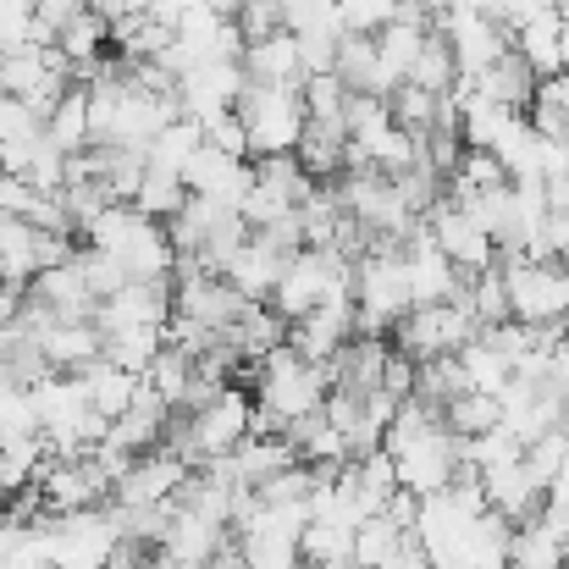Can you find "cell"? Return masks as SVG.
<instances>
[{"label":"cell","instance_id":"c3c4849f","mask_svg":"<svg viewBox=\"0 0 569 569\" xmlns=\"http://www.w3.org/2000/svg\"><path fill=\"white\" fill-rule=\"evenodd\" d=\"M548 387H559L569 398V332H559V343H553V360H548Z\"/></svg>","mask_w":569,"mask_h":569},{"label":"cell","instance_id":"9a60e30c","mask_svg":"<svg viewBox=\"0 0 569 569\" xmlns=\"http://www.w3.org/2000/svg\"><path fill=\"white\" fill-rule=\"evenodd\" d=\"M355 332H360L355 299H327V305H316L310 316L288 321V343H293L305 360H316V366H327Z\"/></svg>","mask_w":569,"mask_h":569},{"label":"cell","instance_id":"816d5d0a","mask_svg":"<svg viewBox=\"0 0 569 569\" xmlns=\"http://www.w3.org/2000/svg\"><path fill=\"white\" fill-rule=\"evenodd\" d=\"M299 569H316V565H299Z\"/></svg>","mask_w":569,"mask_h":569},{"label":"cell","instance_id":"9c48e42d","mask_svg":"<svg viewBox=\"0 0 569 569\" xmlns=\"http://www.w3.org/2000/svg\"><path fill=\"white\" fill-rule=\"evenodd\" d=\"M33 492H39V515H72V509L111 503V476L94 465V453L44 459L39 476H33Z\"/></svg>","mask_w":569,"mask_h":569},{"label":"cell","instance_id":"4fadbf2b","mask_svg":"<svg viewBox=\"0 0 569 569\" xmlns=\"http://www.w3.org/2000/svg\"><path fill=\"white\" fill-rule=\"evenodd\" d=\"M189 481V465L172 448H144L128 459V470L111 481V503H172L178 487Z\"/></svg>","mask_w":569,"mask_h":569},{"label":"cell","instance_id":"74e56055","mask_svg":"<svg viewBox=\"0 0 569 569\" xmlns=\"http://www.w3.org/2000/svg\"><path fill=\"white\" fill-rule=\"evenodd\" d=\"M465 305H470V316H476V327H481V332H487V327H498V321H509L503 271H498V266H487V271L465 277Z\"/></svg>","mask_w":569,"mask_h":569},{"label":"cell","instance_id":"3957f363","mask_svg":"<svg viewBox=\"0 0 569 569\" xmlns=\"http://www.w3.org/2000/svg\"><path fill=\"white\" fill-rule=\"evenodd\" d=\"M509 316L526 327H565L569 310V266L565 260H531L520 249H498Z\"/></svg>","mask_w":569,"mask_h":569},{"label":"cell","instance_id":"d6a6232c","mask_svg":"<svg viewBox=\"0 0 569 569\" xmlns=\"http://www.w3.org/2000/svg\"><path fill=\"white\" fill-rule=\"evenodd\" d=\"M403 83H415V89H431V94H448V89L459 83V61H453V50H448V39H442L437 28L420 39V50H415V61H409Z\"/></svg>","mask_w":569,"mask_h":569},{"label":"cell","instance_id":"681fc988","mask_svg":"<svg viewBox=\"0 0 569 569\" xmlns=\"http://www.w3.org/2000/svg\"><path fill=\"white\" fill-rule=\"evenodd\" d=\"M559 61H565V72H569V17H565V33H559Z\"/></svg>","mask_w":569,"mask_h":569},{"label":"cell","instance_id":"7c38bea8","mask_svg":"<svg viewBox=\"0 0 569 569\" xmlns=\"http://www.w3.org/2000/svg\"><path fill=\"white\" fill-rule=\"evenodd\" d=\"M167 316H172V282H122L117 293H106L94 305L89 321L100 327V338H111V332L167 327Z\"/></svg>","mask_w":569,"mask_h":569},{"label":"cell","instance_id":"7dc6e473","mask_svg":"<svg viewBox=\"0 0 569 569\" xmlns=\"http://www.w3.org/2000/svg\"><path fill=\"white\" fill-rule=\"evenodd\" d=\"M83 6H89V0H33V17H39L44 28H61V22H67L72 11H83Z\"/></svg>","mask_w":569,"mask_h":569},{"label":"cell","instance_id":"f35d334b","mask_svg":"<svg viewBox=\"0 0 569 569\" xmlns=\"http://www.w3.org/2000/svg\"><path fill=\"white\" fill-rule=\"evenodd\" d=\"M167 327H139V332H111L106 343H100V355L111 360V366H122V371H133V377H144V366L161 355V338Z\"/></svg>","mask_w":569,"mask_h":569},{"label":"cell","instance_id":"f1b7e54d","mask_svg":"<svg viewBox=\"0 0 569 569\" xmlns=\"http://www.w3.org/2000/svg\"><path fill=\"white\" fill-rule=\"evenodd\" d=\"M509 569H565V542L542 515H531L509 531Z\"/></svg>","mask_w":569,"mask_h":569},{"label":"cell","instance_id":"30bf717a","mask_svg":"<svg viewBox=\"0 0 569 569\" xmlns=\"http://www.w3.org/2000/svg\"><path fill=\"white\" fill-rule=\"evenodd\" d=\"M426 232H431V243H437L465 277L498 266V243H492V238L481 232V221H476L459 199H448V193L431 199V210H426Z\"/></svg>","mask_w":569,"mask_h":569},{"label":"cell","instance_id":"e575fe53","mask_svg":"<svg viewBox=\"0 0 569 569\" xmlns=\"http://www.w3.org/2000/svg\"><path fill=\"white\" fill-rule=\"evenodd\" d=\"M299 100H305V122H321V128H338V133H343L349 89H343V78H338V72H305ZM343 139H349V133H343Z\"/></svg>","mask_w":569,"mask_h":569},{"label":"cell","instance_id":"7a4b0ae2","mask_svg":"<svg viewBox=\"0 0 569 569\" xmlns=\"http://www.w3.org/2000/svg\"><path fill=\"white\" fill-rule=\"evenodd\" d=\"M83 243L106 249L133 282H172V266H178V249L167 238V227L144 210H133L128 199H111L83 232Z\"/></svg>","mask_w":569,"mask_h":569},{"label":"cell","instance_id":"d6986e66","mask_svg":"<svg viewBox=\"0 0 569 569\" xmlns=\"http://www.w3.org/2000/svg\"><path fill=\"white\" fill-rule=\"evenodd\" d=\"M332 72L343 78L349 94H392L403 78L377 56V39L371 33H338V56H332Z\"/></svg>","mask_w":569,"mask_h":569},{"label":"cell","instance_id":"ab89813d","mask_svg":"<svg viewBox=\"0 0 569 569\" xmlns=\"http://www.w3.org/2000/svg\"><path fill=\"white\" fill-rule=\"evenodd\" d=\"M189 199V189H183V178L178 172H161V167H144V178H139V189H133V210H144V216H156V221H167L178 204Z\"/></svg>","mask_w":569,"mask_h":569},{"label":"cell","instance_id":"484cf974","mask_svg":"<svg viewBox=\"0 0 569 569\" xmlns=\"http://www.w3.org/2000/svg\"><path fill=\"white\" fill-rule=\"evenodd\" d=\"M409 542H415L409 526H398L387 509H381V515H366V520L355 526V569H392Z\"/></svg>","mask_w":569,"mask_h":569},{"label":"cell","instance_id":"4316f807","mask_svg":"<svg viewBox=\"0 0 569 569\" xmlns=\"http://www.w3.org/2000/svg\"><path fill=\"white\" fill-rule=\"evenodd\" d=\"M44 139L61 150V156H72V150H83L89 144V89L72 78L67 89H61V100L44 111Z\"/></svg>","mask_w":569,"mask_h":569},{"label":"cell","instance_id":"603a6c76","mask_svg":"<svg viewBox=\"0 0 569 569\" xmlns=\"http://www.w3.org/2000/svg\"><path fill=\"white\" fill-rule=\"evenodd\" d=\"M559 33H565V17H559V6H548V11L515 22V28H509V44H515V56H520L537 78H548V72H565V61H559Z\"/></svg>","mask_w":569,"mask_h":569},{"label":"cell","instance_id":"e0dca14e","mask_svg":"<svg viewBox=\"0 0 569 569\" xmlns=\"http://www.w3.org/2000/svg\"><path fill=\"white\" fill-rule=\"evenodd\" d=\"M481 492H487V509H492V515H503L509 526H520V520L542 515V481L526 470V453H515V459H503V465L481 470Z\"/></svg>","mask_w":569,"mask_h":569},{"label":"cell","instance_id":"5b68a950","mask_svg":"<svg viewBox=\"0 0 569 569\" xmlns=\"http://www.w3.org/2000/svg\"><path fill=\"white\" fill-rule=\"evenodd\" d=\"M232 111L249 133V161L254 156H288L305 133V100H299V89H282V83H243Z\"/></svg>","mask_w":569,"mask_h":569},{"label":"cell","instance_id":"d4e9b609","mask_svg":"<svg viewBox=\"0 0 569 569\" xmlns=\"http://www.w3.org/2000/svg\"><path fill=\"white\" fill-rule=\"evenodd\" d=\"M227 537H232V526H221V520H204V515L178 509V515H172V526H167V537H161L156 548H167L172 559H183V565L204 569V565H210V553H216Z\"/></svg>","mask_w":569,"mask_h":569},{"label":"cell","instance_id":"cb8c5ba5","mask_svg":"<svg viewBox=\"0 0 569 569\" xmlns=\"http://www.w3.org/2000/svg\"><path fill=\"white\" fill-rule=\"evenodd\" d=\"M221 338L243 355V366H254L260 355H271L277 343H288V321H282V316H277L266 299H249V305L238 310V321H232Z\"/></svg>","mask_w":569,"mask_h":569},{"label":"cell","instance_id":"f546056e","mask_svg":"<svg viewBox=\"0 0 569 569\" xmlns=\"http://www.w3.org/2000/svg\"><path fill=\"white\" fill-rule=\"evenodd\" d=\"M299 559L316 569H355V526L305 520V531H299Z\"/></svg>","mask_w":569,"mask_h":569},{"label":"cell","instance_id":"d590c367","mask_svg":"<svg viewBox=\"0 0 569 569\" xmlns=\"http://www.w3.org/2000/svg\"><path fill=\"white\" fill-rule=\"evenodd\" d=\"M293 156H299V167H305L316 183H332V178L343 172V133H338V128H321V122H305Z\"/></svg>","mask_w":569,"mask_h":569},{"label":"cell","instance_id":"bcb514c9","mask_svg":"<svg viewBox=\"0 0 569 569\" xmlns=\"http://www.w3.org/2000/svg\"><path fill=\"white\" fill-rule=\"evenodd\" d=\"M22 299H28V288H17V282H0V343L17 332V316H22Z\"/></svg>","mask_w":569,"mask_h":569},{"label":"cell","instance_id":"83f0119b","mask_svg":"<svg viewBox=\"0 0 569 569\" xmlns=\"http://www.w3.org/2000/svg\"><path fill=\"white\" fill-rule=\"evenodd\" d=\"M56 50L72 61V72H78L83 61L106 56V50H111V22H106V11H94V6L72 11V17L56 28Z\"/></svg>","mask_w":569,"mask_h":569},{"label":"cell","instance_id":"ac0fdd59","mask_svg":"<svg viewBox=\"0 0 569 569\" xmlns=\"http://www.w3.org/2000/svg\"><path fill=\"white\" fill-rule=\"evenodd\" d=\"M28 299L33 305H44L50 316H61V321H89L94 316V293H89V282H83V271L72 266V254L67 260H56V266H44V271H33L28 277Z\"/></svg>","mask_w":569,"mask_h":569},{"label":"cell","instance_id":"ffe728a7","mask_svg":"<svg viewBox=\"0 0 569 569\" xmlns=\"http://www.w3.org/2000/svg\"><path fill=\"white\" fill-rule=\"evenodd\" d=\"M238 67L249 72V83H282V89H299L305 83V61H299V39L282 28V33H266V39H249Z\"/></svg>","mask_w":569,"mask_h":569},{"label":"cell","instance_id":"60d3db41","mask_svg":"<svg viewBox=\"0 0 569 569\" xmlns=\"http://www.w3.org/2000/svg\"><path fill=\"white\" fill-rule=\"evenodd\" d=\"M144 381L178 409L183 403V392H189V381H193V360L183 355V349H172V343H161V355L144 366Z\"/></svg>","mask_w":569,"mask_h":569},{"label":"cell","instance_id":"f907efd6","mask_svg":"<svg viewBox=\"0 0 569 569\" xmlns=\"http://www.w3.org/2000/svg\"><path fill=\"white\" fill-rule=\"evenodd\" d=\"M565 332H569V310H565Z\"/></svg>","mask_w":569,"mask_h":569},{"label":"cell","instance_id":"6da1fadb","mask_svg":"<svg viewBox=\"0 0 569 569\" xmlns=\"http://www.w3.org/2000/svg\"><path fill=\"white\" fill-rule=\"evenodd\" d=\"M249 381H254V420L249 431H282L288 420L310 415L327 403V366L305 360L293 343H277L271 355H260L249 366Z\"/></svg>","mask_w":569,"mask_h":569},{"label":"cell","instance_id":"ba28073f","mask_svg":"<svg viewBox=\"0 0 569 569\" xmlns=\"http://www.w3.org/2000/svg\"><path fill=\"white\" fill-rule=\"evenodd\" d=\"M392 453V470H398V487L403 492H415V498H426V492H442L453 476H459V437L437 420V426H426V431H415L409 442H398V448H387Z\"/></svg>","mask_w":569,"mask_h":569},{"label":"cell","instance_id":"8fae6325","mask_svg":"<svg viewBox=\"0 0 569 569\" xmlns=\"http://www.w3.org/2000/svg\"><path fill=\"white\" fill-rule=\"evenodd\" d=\"M431 28L448 39L453 61H459V78H476L481 67H492L503 50H509V28L487 11H465V6H448L431 17Z\"/></svg>","mask_w":569,"mask_h":569},{"label":"cell","instance_id":"4dcf8cb0","mask_svg":"<svg viewBox=\"0 0 569 569\" xmlns=\"http://www.w3.org/2000/svg\"><path fill=\"white\" fill-rule=\"evenodd\" d=\"M459 371H465V381H470L476 392H503V387L515 381V360H509L487 332H476V338L459 349Z\"/></svg>","mask_w":569,"mask_h":569},{"label":"cell","instance_id":"f6af8a7d","mask_svg":"<svg viewBox=\"0 0 569 569\" xmlns=\"http://www.w3.org/2000/svg\"><path fill=\"white\" fill-rule=\"evenodd\" d=\"M144 11H150V17L161 22V28H172V33H178V28L189 22L193 11H204V0H150Z\"/></svg>","mask_w":569,"mask_h":569},{"label":"cell","instance_id":"836d02e7","mask_svg":"<svg viewBox=\"0 0 569 569\" xmlns=\"http://www.w3.org/2000/svg\"><path fill=\"white\" fill-rule=\"evenodd\" d=\"M442 426H448L453 437H481V431L503 426V403H498V392L465 387V392H453V398L442 403Z\"/></svg>","mask_w":569,"mask_h":569},{"label":"cell","instance_id":"277c9868","mask_svg":"<svg viewBox=\"0 0 569 569\" xmlns=\"http://www.w3.org/2000/svg\"><path fill=\"white\" fill-rule=\"evenodd\" d=\"M355 316L360 332H392L409 316L403 243H366V254H355Z\"/></svg>","mask_w":569,"mask_h":569},{"label":"cell","instance_id":"8992f818","mask_svg":"<svg viewBox=\"0 0 569 569\" xmlns=\"http://www.w3.org/2000/svg\"><path fill=\"white\" fill-rule=\"evenodd\" d=\"M476 332H481V327H476V316H470V305H465V293H459V299H442V305H415V310L387 332V343H392L398 355H409L415 366H426V360L459 355Z\"/></svg>","mask_w":569,"mask_h":569},{"label":"cell","instance_id":"1f68e13d","mask_svg":"<svg viewBox=\"0 0 569 569\" xmlns=\"http://www.w3.org/2000/svg\"><path fill=\"white\" fill-rule=\"evenodd\" d=\"M78 377H83V387H89V403H94L106 420H117V415L133 403V392H139V377H133V371H122V366H111L106 355H100V360H89Z\"/></svg>","mask_w":569,"mask_h":569},{"label":"cell","instance_id":"8d00e7d4","mask_svg":"<svg viewBox=\"0 0 569 569\" xmlns=\"http://www.w3.org/2000/svg\"><path fill=\"white\" fill-rule=\"evenodd\" d=\"M199 144H204L199 122H193V117H172V122L144 144V167H161V172H178V178H183V161H189Z\"/></svg>","mask_w":569,"mask_h":569},{"label":"cell","instance_id":"7bdbcfd3","mask_svg":"<svg viewBox=\"0 0 569 569\" xmlns=\"http://www.w3.org/2000/svg\"><path fill=\"white\" fill-rule=\"evenodd\" d=\"M199 133H204L210 150H221V156H232V161H249V133H243L238 111H216V117H204Z\"/></svg>","mask_w":569,"mask_h":569},{"label":"cell","instance_id":"52a82bcc","mask_svg":"<svg viewBox=\"0 0 569 569\" xmlns=\"http://www.w3.org/2000/svg\"><path fill=\"white\" fill-rule=\"evenodd\" d=\"M44 526H50V565L56 569H106L117 542H122L111 503L72 509V515H44Z\"/></svg>","mask_w":569,"mask_h":569},{"label":"cell","instance_id":"5bb4252c","mask_svg":"<svg viewBox=\"0 0 569 569\" xmlns=\"http://www.w3.org/2000/svg\"><path fill=\"white\" fill-rule=\"evenodd\" d=\"M243 83H249V72L238 61H199L189 72H178V111L193 117V122H204L216 111H232Z\"/></svg>","mask_w":569,"mask_h":569},{"label":"cell","instance_id":"b9f144b4","mask_svg":"<svg viewBox=\"0 0 569 569\" xmlns=\"http://www.w3.org/2000/svg\"><path fill=\"white\" fill-rule=\"evenodd\" d=\"M232 28H238V33H243V44H249V39L282 33V28H288V11H282V0H238Z\"/></svg>","mask_w":569,"mask_h":569},{"label":"cell","instance_id":"ee69618b","mask_svg":"<svg viewBox=\"0 0 569 569\" xmlns=\"http://www.w3.org/2000/svg\"><path fill=\"white\" fill-rule=\"evenodd\" d=\"M332 11H338L343 33H377L381 22L398 11V0H332Z\"/></svg>","mask_w":569,"mask_h":569},{"label":"cell","instance_id":"7402d4cb","mask_svg":"<svg viewBox=\"0 0 569 569\" xmlns=\"http://www.w3.org/2000/svg\"><path fill=\"white\" fill-rule=\"evenodd\" d=\"M481 100H492V106H503V111H526L531 106V94H537V72L515 56V44L492 61V67H481L476 78H465Z\"/></svg>","mask_w":569,"mask_h":569},{"label":"cell","instance_id":"2e32d148","mask_svg":"<svg viewBox=\"0 0 569 569\" xmlns=\"http://www.w3.org/2000/svg\"><path fill=\"white\" fill-rule=\"evenodd\" d=\"M249 183H254V167H249V161H232V156H221V150H210V144H199L189 161H183V189L204 193V199H216V204H227V210L243 204Z\"/></svg>","mask_w":569,"mask_h":569},{"label":"cell","instance_id":"44dd1931","mask_svg":"<svg viewBox=\"0 0 569 569\" xmlns=\"http://www.w3.org/2000/svg\"><path fill=\"white\" fill-rule=\"evenodd\" d=\"M282 260H288V254H277L260 232H249V238L227 254L221 277H227L243 299H271V288H277V277H282Z\"/></svg>","mask_w":569,"mask_h":569}]
</instances>
